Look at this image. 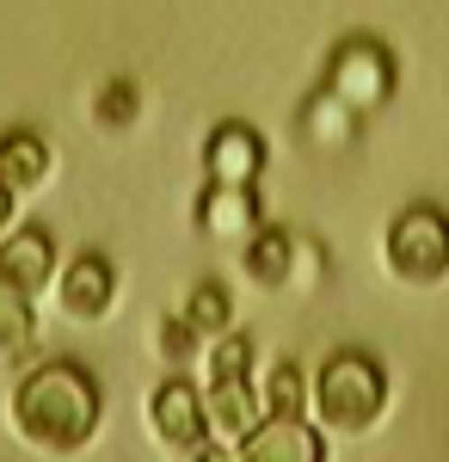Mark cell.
<instances>
[{
	"label": "cell",
	"instance_id": "cell-8",
	"mask_svg": "<svg viewBox=\"0 0 449 462\" xmlns=\"http://www.w3.org/2000/svg\"><path fill=\"white\" fill-rule=\"evenodd\" d=\"M234 457L241 462H326V431L314 426V420H283V413H271L252 438L234 444Z\"/></svg>",
	"mask_w": 449,
	"mask_h": 462
},
{
	"label": "cell",
	"instance_id": "cell-18",
	"mask_svg": "<svg viewBox=\"0 0 449 462\" xmlns=\"http://www.w3.org/2000/svg\"><path fill=\"white\" fill-rule=\"evenodd\" d=\"M197 346H204V339L185 327V315H167V320H160V357H167V364H185Z\"/></svg>",
	"mask_w": 449,
	"mask_h": 462
},
{
	"label": "cell",
	"instance_id": "cell-16",
	"mask_svg": "<svg viewBox=\"0 0 449 462\" xmlns=\"http://www.w3.org/2000/svg\"><path fill=\"white\" fill-rule=\"evenodd\" d=\"M32 346H37V302L0 284V357L6 364L13 357H32Z\"/></svg>",
	"mask_w": 449,
	"mask_h": 462
},
{
	"label": "cell",
	"instance_id": "cell-20",
	"mask_svg": "<svg viewBox=\"0 0 449 462\" xmlns=\"http://www.w3.org/2000/svg\"><path fill=\"white\" fill-rule=\"evenodd\" d=\"M13 210H19V191H6V185H0V241L13 235Z\"/></svg>",
	"mask_w": 449,
	"mask_h": 462
},
{
	"label": "cell",
	"instance_id": "cell-19",
	"mask_svg": "<svg viewBox=\"0 0 449 462\" xmlns=\"http://www.w3.org/2000/svg\"><path fill=\"white\" fill-rule=\"evenodd\" d=\"M185 462H241V457H234V444H215V438H209L204 450H191Z\"/></svg>",
	"mask_w": 449,
	"mask_h": 462
},
{
	"label": "cell",
	"instance_id": "cell-15",
	"mask_svg": "<svg viewBox=\"0 0 449 462\" xmlns=\"http://www.w3.org/2000/svg\"><path fill=\"white\" fill-rule=\"evenodd\" d=\"M265 407L283 413V420H308V401H314V376L296 364V357H277L271 370H265Z\"/></svg>",
	"mask_w": 449,
	"mask_h": 462
},
{
	"label": "cell",
	"instance_id": "cell-17",
	"mask_svg": "<svg viewBox=\"0 0 449 462\" xmlns=\"http://www.w3.org/2000/svg\"><path fill=\"white\" fill-rule=\"evenodd\" d=\"M252 370H259V346H252V333H241V327L204 346V383H222V376H252Z\"/></svg>",
	"mask_w": 449,
	"mask_h": 462
},
{
	"label": "cell",
	"instance_id": "cell-1",
	"mask_svg": "<svg viewBox=\"0 0 449 462\" xmlns=\"http://www.w3.org/2000/svg\"><path fill=\"white\" fill-rule=\"evenodd\" d=\"M6 426L13 438L37 450V457H80L105 426V389L99 376L74 357H43L32 364L19 383H13V401H6Z\"/></svg>",
	"mask_w": 449,
	"mask_h": 462
},
{
	"label": "cell",
	"instance_id": "cell-11",
	"mask_svg": "<svg viewBox=\"0 0 449 462\" xmlns=\"http://www.w3.org/2000/svg\"><path fill=\"white\" fill-rule=\"evenodd\" d=\"M204 173L209 185H259L265 173V143L252 124H222L204 143Z\"/></svg>",
	"mask_w": 449,
	"mask_h": 462
},
{
	"label": "cell",
	"instance_id": "cell-9",
	"mask_svg": "<svg viewBox=\"0 0 449 462\" xmlns=\"http://www.w3.org/2000/svg\"><path fill=\"white\" fill-rule=\"evenodd\" d=\"M197 228L209 241H252L265 228V210H259V191L252 185H204L197 191Z\"/></svg>",
	"mask_w": 449,
	"mask_h": 462
},
{
	"label": "cell",
	"instance_id": "cell-6",
	"mask_svg": "<svg viewBox=\"0 0 449 462\" xmlns=\"http://www.w3.org/2000/svg\"><path fill=\"white\" fill-rule=\"evenodd\" d=\"M204 413H209V438L215 444H241L271 420L265 407V389L252 376H222V383H204Z\"/></svg>",
	"mask_w": 449,
	"mask_h": 462
},
{
	"label": "cell",
	"instance_id": "cell-12",
	"mask_svg": "<svg viewBox=\"0 0 449 462\" xmlns=\"http://www.w3.org/2000/svg\"><path fill=\"white\" fill-rule=\"evenodd\" d=\"M56 173V154H50V143L37 136V130H6L0 136V185L6 191H37L43 179Z\"/></svg>",
	"mask_w": 449,
	"mask_h": 462
},
{
	"label": "cell",
	"instance_id": "cell-14",
	"mask_svg": "<svg viewBox=\"0 0 449 462\" xmlns=\"http://www.w3.org/2000/svg\"><path fill=\"white\" fill-rule=\"evenodd\" d=\"M185 327L197 333V339H222V333H234V296H228V284H215V278H204V284H191V296H185Z\"/></svg>",
	"mask_w": 449,
	"mask_h": 462
},
{
	"label": "cell",
	"instance_id": "cell-13",
	"mask_svg": "<svg viewBox=\"0 0 449 462\" xmlns=\"http://www.w3.org/2000/svg\"><path fill=\"white\" fill-rule=\"evenodd\" d=\"M241 253H246V278H252V284L283 290L289 278H296V253H302V247H296L283 228H259Z\"/></svg>",
	"mask_w": 449,
	"mask_h": 462
},
{
	"label": "cell",
	"instance_id": "cell-5",
	"mask_svg": "<svg viewBox=\"0 0 449 462\" xmlns=\"http://www.w3.org/2000/svg\"><path fill=\"white\" fill-rule=\"evenodd\" d=\"M62 278V253H56V235L50 228H37V222H25V228H13L6 241H0V284L19 290V296H43V290Z\"/></svg>",
	"mask_w": 449,
	"mask_h": 462
},
{
	"label": "cell",
	"instance_id": "cell-10",
	"mask_svg": "<svg viewBox=\"0 0 449 462\" xmlns=\"http://www.w3.org/2000/svg\"><path fill=\"white\" fill-rule=\"evenodd\" d=\"M388 87H394V62L381 56L376 43H345L339 50V62H333V99L351 111H370L388 99Z\"/></svg>",
	"mask_w": 449,
	"mask_h": 462
},
{
	"label": "cell",
	"instance_id": "cell-3",
	"mask_svg": "<svg viewBox=\"0 0 449 462\" xmlns=\"http://www.w3.org/2000/svg\"><path fill=\"white\" fill-rule=\"evenodd\" d=\"M381 259L400 284H444L449 278V216L437 204H413L388 222V241H381Z\"/></svg>",
	"mask_w": 449,
	"mask_h": 462
},
{
	"label": "cell",
	"instance_id": "cell-4",
	"mask_svg": "<svg viewBox=\"0 0 449 462\" xmlns=\"http://www.w3.org/2000/svg\"><path fill=\"white\" fill-rule=\"evenodd\" d=\"M148 426H154V438H160L179 462L191 457V450H204V444H209L204 383H191V376H167V383L154 389V401H148Z\"/></svg>",
	"mask_w": 449,
	"mask_h": 462
},
{
	"label": "cell",
	"instance_id": "cell-2",
	"mask_svg": "<svg viewBox=\"0 0 449 462\" xmlns=\"http://www.w3.org/2000/svg\"><path fill=\"white\" fill-rule=\"evenodd\" d=\"M381 413H388V370H381V357L357 352V346H339V352L320 357L308 420L326 438H363L370 426H381Z\"/></svg>",
	"mask_w": 449,
	"mask_h": 462
},
{
	"label": "cell",
	"instance_id": "cell-7",
	"mask_svg": "<svg viewBox=\"0 0 449 462\" xmlns=\"http://www.w3.org/2000/svg\"><path fill=\"white\" fill-rule=\"evenodd\" d=\"M56 296H62V315L69 320H105L111 302H117V265L105 253H74L56 278Z\"/></svg>",
	"mask_w": 449,
	"mask_h": 462
}]
</instances>
